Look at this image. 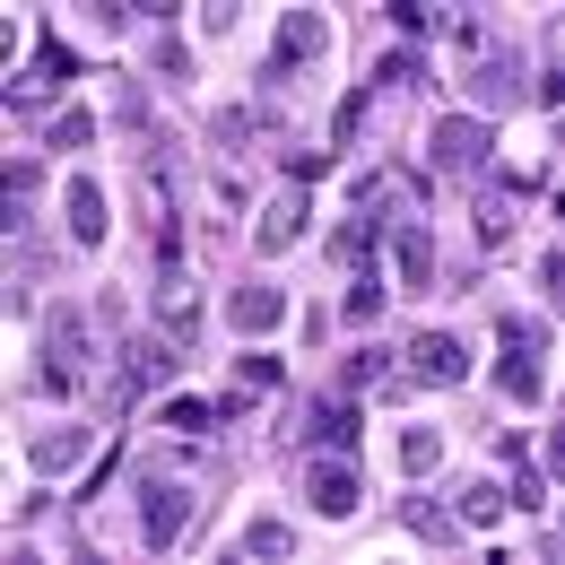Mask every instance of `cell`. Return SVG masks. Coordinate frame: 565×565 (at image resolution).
<instances>
[{
  "mask_svg": "<svg viewBox=\"0 0 565 565\" xmlns=\"http://www.w3.org/2000/svg\"><path fill=\"white\" fill-rule=\"evenodd\" d=\"M495 340L513 349V356H495V392H504V401H522V409H540V401H548V374H540L548 322H540V313H495Z\"/></svg>",
  "mask_w": 565,
  "mask_h": 565,
  "instance_id": "1",
  "label": "cell"
},
{
  "mask_svg": "<svg viewBox=\"0 0 565 565\" xmlns=\"http://www.w3.org/2000/svg\"><path fill=\"white\" fill-rule=\"evenodd\" d=\"M322 44H331V18H322V9H287V26H279V53H270L262 87H279V78L296 71V62H313Z\"/></svg>",
  "mask_w": 565,
  "mask_h": 565,
  "instance_id": "2",
  "label": "cell"
},
{
  "mask_svg": "<svg viewBox=\"0 0 565 565\" xmlns=\"http://www.w3.org/2000/svg\"><path fill=\"white\" fill-rule=\"evenodd\" d=\"M183 522H192V488L148 479V488H140V540H148V548H174V540H183Z\"/></svg>",
  "mask_w": 565,
  "mask_h": 565,
  "instance_id": "3",
  "label": "cell"
},
{
  "mask_svg": "<svg viewBox=\"0 0 565 565\" xmlns=\"http://www.w3.org/2000/svg\"><path fill=\"white\" fill-rule=\"evenodd\" d=\"M409 374L444 392V383H461V374H470V349H461L452 331H418V340H409Z\"/></svg>",
  "mask_w": 565,
  "mask_h": 565,
  "instance_id": "4",
  "label": "cell"
},
{
  "mask_svg": "<svg viewBox=\"0 0 565 565\" xmlns=\"http://www.w3.org/2000/svg\"><path fill=\"white\" fill-rule=\"evenodd\" d=\"M305 495H313V513H331V522H349L356 495H365V479H356L349 461H313V479H305Z\"/></svg>",
  "mask_w": 565,
  "mask_h": 565,
  "instance_id": "5",
  "label": "cell"
},
{
  "mask_svg": "<svg viewBox=\"0 0 565 565\" xmlns=\"http://www.w3.org/2000/svg\"><path fill=\"white\" fill-rule=\"evenodd\" d=\"M392 262H401V296H426V279H435V244H426L418 217H401V235H392Z\"/></svg>",
  "mask_w": 565,
  "mask_h": 565,
  "instance_id": "6",
  "label": "cell"
},
{
  "mask_svg": "<svg viewBox=\"0 0 565 565\" xmlns=\"http://www.w3.org/2000/svg\"><path fill=\"white\" fill-rule=\"evenodd\" d=\"M296 235H305V192H279V201L262 210V226H253V253L270 262V253H287Z\"/></svg>",
  "mask_w": 565,
  "mask_h": 565,
  "instance_id": "7",
  "label": "cell"
},
{
  "mask_svg": "<svg viewBox=\"0 0 565 565\" xmlns=\"http://www.w3.org/2000/svg\"><path fill=\"white\" fill-rule=\"evenodd\" d=\"M279 313H287V296L270 279H244L235 296H226V322H235V331H270Z\"/></svg>",
  "mask_w": 565,
  "mask_h": 565,
  "instance_id": "8",
  "label": "cell"
},
{
  "mask_svg": "<svg viewBox=\"0 0 565 565\" xmlns=\"http://www.w3.org/2000/svg\"><path fill=\"white\" fill-rule=\"evenodd\" d=\"M488 140H495L488 122H461V114H452V122H435V140H426V148H435V166H479Z\"/></svg>",
  "mask_w": 565,
  "mask_h": 565,
  "instance_id": "9",
  "label": "cell"
},
{
  "mask_svg": "<svg viewBox=\"0 0 565 565\" xmlns=\"http://www.w3.org/2000/svg\"><path fill=\"white\" fill-rule=\"evenodd\" d=\"M62 210H71L78 244H105V183H96V174H78L71 192H62Z\"/></svg>",
  "mask_w": 565,
  "mask_h": 565,
  "instance_id": "10",
  "label": "cell"
},
{
  "mask_svg": "<svg viewBox=\"0 0 565 565\" xmlns=\"http://www.w3.org/2000/svg\"><path fill=\"white\" fill-rule=\"evenodd\" d=\"M470 105H488V114L522 105V87H513V53H495V62H479V71H470Z\"/></svg>",
  "mask_w": 565,
  "mask_h": 565,
  "instance_id": "11",
  "label": "cell"
},
{
  "mask_svg": "<svg viewBox=\"0 0 565 565\" xmlns=\"http://www.w3.org/2000/svg\"><path fill=\"white\" fill-rule=\"evenodd\" d=\"M174 365H183V356L166 349V340H131V349H122V383H174Z\"/></svg>",
  "mask_w": 565,
  "mask_h": 565,
  "instance_id": "12",
  "label": "cell"
},
{
  "mask_svg": "<svg viewBox=\"0 0 565 565\" xmlns=\"http://www.w3.org/2000/svg\"><path fill=\"white\" fill-rule=\"evenodd\" d=\"M78 444H87V426H44V435H26V461L35 470H71Z\"/></svg>",
  "mask_w": 565,
  "mask_h": 565,
  "instance_id": "13",
  "label": "cell"
},
{
  "mask_svg": "<svg viewBox=\"0 0 565 565\" xmlns=\"http://www.w3.org/2000/svg\"><path fill=\"white\" fill-rule=\"evenodd\" d=\"M495 452H504V461H513V488H504V504H522V513H540V504H548V479H540V470H531V461H522V444H513V435H504V444H495Z\"/></svg>",
  "mask_w": 565,
  "mask_h": 565,
  "instance_id": "14",
  "label": "cell"
},
{
  "mask_svg": "<svg viewBox=\"0 0 565 565\" xmlns=\"http://www.w3.org/2000/svg\"><path fill=\"white\" fill-rule=\"evenodd\" d=\"M383 296H392L383 270H374V262H356V287L340 296V313H349V322H374V313H383Z\"/></svg>",
  "mask_w": 565,
  "mask_h": 565,
  "instance_id": "15",
  "label": "cell"
},
{
  "mask_svg": "<svg viewBox=\"0 0 565 565\" xmlns=\"http://www.w3.org/2000/svg\"><path fill=\"white\" fill-rule=\"evenodd\" d=\"M356 435H365V418H356L349 401H331V409H322V418H313V444H322V452H349Z\"/></svg>",
  "mask_w": 565,
  "mask_h": 565,
  "instance_id": "16",
  "label": "cell"
},
{
  "mask_svg": "<svg viewBox=\"0 0 565 565\" xmlns=\"http://www.w3.org/2000/svg\"><path fill=\"white\" fill-rule=\"evenodd\" d=\"M244 557H296V531H287L279 513H262V522H244Z\"/></svg>",
  "mask_w": 565,
  "mask_h": 565,
  "instance_id": "17",
  "label": "cell"
},
{
  "mask_svg": "<svg viewBox=\"0 0 565 565\" xmlns=\"http://www.w3.org/2000/svg\"><path fill=\"white\" fill-rule=\"evenodd\" d=\"M401 522H409V531H418L426 548H452V540H461V522H452V513H444V504H426V495H418V504H409V513H401Z\"/></svg>",
  "mask_w": 565,
  "mask_h": 565,
  "instance_id": "18",
  "label": "cell"
},
{
  "mask_svg": "<svg viewBox=\"0 0 565 565\" xmlns=\"http://www.w3.org/2000/svg\"><path fill=\"white\" fill-rule=\"evenodd\" d=\"M495 513H504V495H495V479H470V488H461V513H452V522H461V531H488Z\"/></svg>",
  "mask_w": 565,
  "mask_h": 565,
  "instance_id": "19",
  "label": "cell"
},
{
  "mask_svg": "<svg viewBox=\"0 0 565 565\" xmlns=\"http://www.w3.org/2000/svg\"><path fill=\"white\" fill-rule=\"evenodd\" d=\"M435 461H444V435H435V426H409V435H401V470H409V479H426Z\"/></svg>",
  "mask_w": 565,
  "mask_h": 565,
  "instance_id": "20",
  "label": "cell"
},
{
  "mask_svg": "<svg viewBox=\"0 0 565 565\" xmlns=\"http://www.w3.org/2000/svg\"><path fill=\"white\" fill-rule=\"evenodd\" d=\"M44 140H53V148H87V140H96V114H87V105H78V114H53Z\"/></svg>",
  "mask_w": 565,
  "mask_h": 565,
  "instance_id": "21",
  "label": "cell"
},
{
  "mask_svg": "<svg viewBox=\"0 0 565 565\" xmlns=\"http://www.w3.org/2000/svg\"><path fill=\"white\" fill-rule=\"evenodd\" d=\"M166 426H174V435H210L217 409H210V401H166Z\"/></svg>",
  "mask_w": 565,
  "mask_h": 565,
  "instance_id": "22",
  "label": "cell"
},
{
  "mask_svg": "<svg viewBox=\"0 0 565 565\" xmlns=\"http://www.w3.org/2000/svg\"><path fill=\"white\" fill-rule=\"evenodd\" d=\"M374 374H383V349H349L340 356V392H365Z\"/></svg>",
  "mask_w": 565,
  "mask_h": 565,
  "instance_id": "23",
  "label": "cell"
},
{
  "mask_svg": "<svg viewBox=\"0 0 565 565\" xmlns=\"http://www.w3.org/2000/svg\"><path fill=\"white\" fill-rule=\"evenodd\" d=\"M279 374H287V365H279L270 349H244V392H270Z\"/></svg>",
  "mask_w": 565,
  "mask_h": 565,
  "instance_id": "24",
  "label": "cell"
},
{
  "mask_svg": "<svg viewBox=\"0 0 565 565\" xmlns=\"http://www.w3.org/2000/svg\"><path fill=\"white\" fill-rule=\"evenodd\" d=\"M44 78H78V62H71V44H62V35H44Z\"/></svg>",
  "mask_w": 565,
  "mask_h": 565,
  "instance_id": "25",
  "label": "cell"
},
{
  "mask_svg": "<svg viewBox=\"0 0 565 565\" xmlns=\"http://www.w3.org/2000/svg\"><path fill=\"white\" fill-rule=\"evenodd\" d=\"M356 122H365V96H349V105H340V114H331V140L349 148V140H356Z\"/></svg>",
  "mask_w": 565,
  "mask_h": 565,
  "instance_id": "26",
  "label": "cell"
},
{
  "mask_svg": "<svg viewBox=\"0 0 565 565\" xmlns=\"http://www.w3.org/2000/svg\"><path fill=\"white\" fill-rule=\"evenodd\" d=\"M392 26H401V35H435V9H409V0H401V9H392Z\"/></svg>",
  "mask_w": 565,
  "mask_h": 565,
  "instance_id": "27",
  "label": "cell"
}]
</instances>
